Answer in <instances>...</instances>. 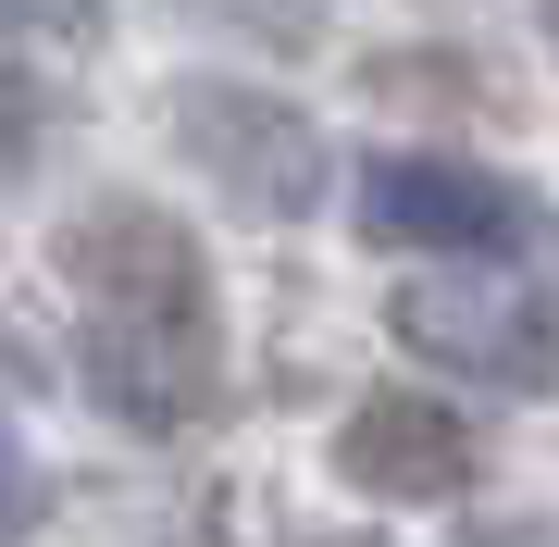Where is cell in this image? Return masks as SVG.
Masks as SVG:
<instances>
[{
	"label": "cell",
	"instance_id": "obj_1",
	"mask_svg": "<svg viewBox=\"0 0 559 547\" xmlns=\"http://www.w3.org/2000/svg\"><path fill=\"white\" fill-rule=\"evenodd\" d=\"M62 286H87V399L138 436H187L224 411V324H212V262L175 212L112 200L87 224H62Z\"/></svg>",
	"mask_w": 559,
	"mask_h": 547
},
{
	"label": "cell",
	"instance_id": "obj_3",
	"mask_svg": "<svg viewBox=\"0 0 559 547\" xmlns=\"http://www.w3.org/2000/svg\"><path fill=\"white\" fill-rule=\"evenodd\" d=\"M385 324H399V348H423L460 385H522L535 399L559 373V311L522 274H423V286L385 299Z\"/></svg>",
	"mask_w": 559,
	"mask_h": 547
},
{
	"label": "cell",
	"instance_id": "obj_7",
	"mask_svg": "<svg viewBox=\"0 0 559 547\" xmlns=\"http://www.w3.org/2000/svg\"><path fill=\"white\" fill-rule=\"evenodd\" d=\"M25 138H38V87H25V75H0V175L25 163Z\"/></svg>",
	"mask_w": 559,
	"mask_h": 547
},
{
	"label": "cell",
	"instance_id": "obj_5",
	"mask_svg": "<svg viewBox=\"0 0 559 547\" xmlns=\"http://www.w3.org/2000/svg\"><path fill=\"white\" fill-rule=\"evenodd\" d=\"M336 473L360 498H460L473 486V424H460L448 399H423V385H373V399L336 424Z\"/></svg>",
	"mask_w": 559,
	"mask_h": 547
},
{
	"label": "cell",
	"instance_id": "obj_8",
	"mask_svg": "<svg viewBox=\"0 0 559 547\" xmlns=\"http://www.w3.org/2000/svg\"><path fill=\"white\" fill-rule=\"evenodd\" d=\"M460 547H559V523H547V510H498V523H473Z\"/></svg>",
	"mask_w": 559,
	"mask_h": 547
},
{
	"label": "cell",
	"instance_id": "obj_6",
	"mask_svg": "<svg viewBox=\"0 0 559 547\" xmlns=\"http://www.w3.org/2000/svg\"><path fill=\"white\" fill-rule=\"evenodd\" d=\"M38 498H50V486H38V461L0 436V547H25V535H38Z\"/></svg>",
	"mask_w": 559,
	"mask_h": 547
},
{
	"label": "cell",
	"instance_id": "obj_9",
	"mask_svg": "<svg viewBox=\"0 0 559 547\" xmlns=\"http://www.w3.org/2000/svg\"><path fill=\"white\" fill-rule=\"evenodd\" d=\"M348 547H373V535H348Z\"/></svg>",
	"mask_w": 559,
	"mask_h": 547
},
{
	"label": "cell",
	"instance_id": "obj_2",
	"mask_svg": "<svg viewBox=\"0 0 559 547\" xmlns=\"http://www.w3.org/2000/svg\"><path fill=\"white\" fill-rule=\"evenodd\" d=\"M175 138H187V163H200L237 212H261V224H299V212H323V187H336V150H323L311 112H286L274 87L187 75L175 87Z\"/></svg>",
	"mask_w": 559,
	"mask_h": 547
},
{
	"label": "cell",
	"instance_id": "obj_4",
	"mask_svg": "<svg viewBox=\"0 0 559 547\" xmlns=\"http://www.w3.org/2000/svg\"><path fill=\"white\" fill-rule=\"evenodd\" d=\"M360 237L373 249H436V262H485V249L522 237V187L436 163V150H385L360 163Z\"/></svg>",
	"mask_w": 559,
	"mask_h": 547
}]
</instances>
